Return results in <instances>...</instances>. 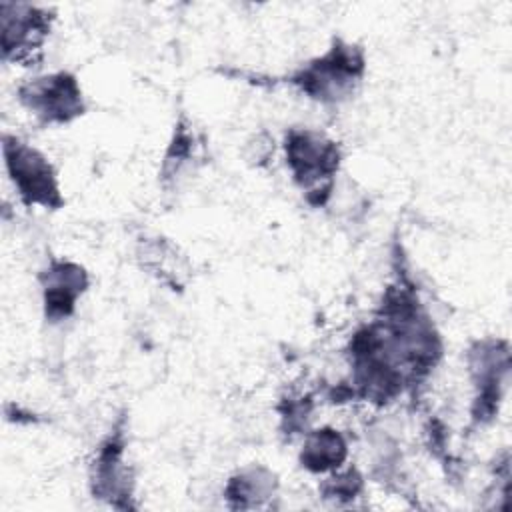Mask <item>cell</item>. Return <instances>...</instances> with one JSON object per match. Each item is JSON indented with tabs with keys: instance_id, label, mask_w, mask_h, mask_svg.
<instances>
[{
	"instance_id": "1",
	"label": "cell",
	"mask_w": 512,
	"mask_h": 512,
	"mask_svg": "<svg viewBox=\"0 0 512 512\" xmlns=\"http://www.w3.org/2000/svg\"><path fill=\"white\" fill-rule=\"evenodd\" d=\"M6 166L14 184L18 186L20 196L28 204L56 206L60 204L56 180L50 164L34 148L18 142L16 138L4 140Z\"/></svg>"
},
{
	"instance_id": "2",
	"label": "cell",
	"mask_w": 512,
	"mask_h": 512,
	"mask_svg": "<svg viewBox=\"0 0 512 512\" xmlns=\"http://www.w3.org/2000/svg\"><path fill=\"white\" fill-rule=\"evenodd\" d=\"M362 56L352 46L332 48L322 60L310 64L296 78L314 98H338L342 90L360 74Z\"/></svg>"
},
{
	"instance_id": "3",
	"label": "cell",
	"mask_w": 512,
	"mask_h": 512,
	"mask_svg": "<svg viewBox=\"0 0 512 512\" xmlns=\"http://www.w3.org/2000/svg\"><path fill=\"white\" fill-rule=\"evenodd\" d=\"M28 108L48 122H66L82 110L80 90L68 74L38 78L20 90Z\"/></svg>"
},
{
	"instance_id": "4",
	"label": "cell",
	"mask_w": 512,
	"mask_h": 512,
	"mask_svg": "<svg viewBox=\"0 0 512 512\" xmlns=\"http://www.w3.org/2000/svg\"><path fill=\"white\" fill-rule=\"evenodd\" d=\"M2 16V48L4 56H22L42 42L48 32V18L36 6L28 4H0Z\"/></svg>"
},
{
	"instance_id": "5",
	"label": "cell",
	"mask_w": 512,
	"mask_h": 512,
	"mask_svg": "<svg viewBox=\"0 0 512 512\" xmlns=\"http://www.w3.org/2000/svg\"><path fill=\"white\" fill-rule=\"evenodd\" d=\"M288 154L296 176L304 182L330 174L338 164L336 148L330 142L324 144L310 132L294 136L288 144Z\"/></svg>"
},
{
	"instance_id": "6",
	"label": "cell",
	"mask_w": 512,
	"mask_h": 512,
	"mask_svg": "<svg viewBox=\"0 0 512 512\" xmlns=\"http://www.w3.org/2000/svg\"><path fill=\"white\" fill-rule=\"evenodd\" d=\"M86 278L82 268L66 262L54 264L44 282L46 314L50 318H64L72 312L76 296L84 290Z\"/></svg>"
},
{
	"instance_id": "7",
	"label": "cell",
	"mask_w": 512,
	"mask_h": 512,
	"mask_svg": "<svg viewBox=\"0 0 512 512\" xmlns=\"http://www.w3.org/2000/svg\"><path fill=\"white\" fill-rule=\"evenodd\" d=\"M344 458V442L342 438L332 430L316 432L302 454V460L306 466L314 470H324L328 466L338 464Z\"/></svg>"
}]
</instances>
